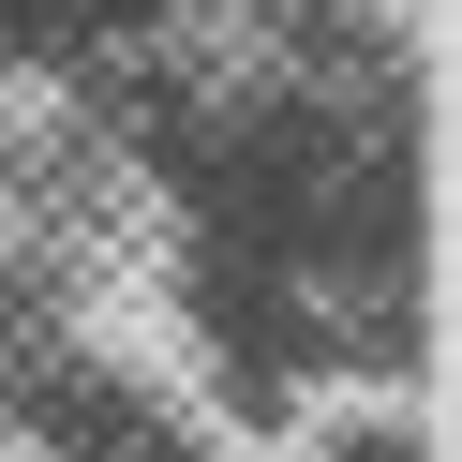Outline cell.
<instances>
[{"instance_id":"1","label":"cell","mask_w":462,"mask_h":462,"mask_svg":"<svg viewBox=\"0 0 462 462\" xmlns=\"http://www.w3.org/2000/svg\"><path fill=\"white\" fill-rule=\"evenodd\" d=\"M105 209H120V134H105L90 75L0 60V328L75 299Z\"/></svg>"},{"instance_id":"2","label":"cell","mask_w":462,"mask_h":462,"mask_svg":"<svg viewBox=\"0 0 462 462\" xmlns=\"http://www.w3.org/2000/svg\"><path fill=\"white\" fill-rule=\"evenodd\" d=\"M180 0H0V60H45V75H120L134 45L164 31Z\"/></svg>"}]
</instances>
